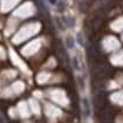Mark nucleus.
Instances as JSON below:
<instances>
[{
	"label": "nucleus",
	"instance_id": "f257e3e1",
	"mask_svg": "<svg viewBox=\"0 0 123 123\" xmlns=\"http://www.w3.org/2000/svg\"><path fill=\"white\" fill-rule=\"evenodd\" d=\"M83 106H84V116L89 115V104H87V100H83Z\"/></svg>",
	"mask_w": 123,
	"mask_h": 123
}]
</instances>
